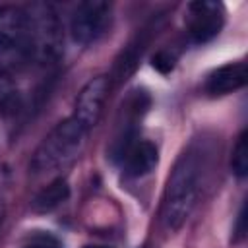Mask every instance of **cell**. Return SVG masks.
I'll return each instance as SVG.
<instances>
[{
    "label": "cell",
    "mask_w": 248,
    "mask_h": 248,
    "mask_svg": "<svg viewBox=\"0 0 248 248\" xmlns=\"http://www.w3.org/2000/svg\"><path fill=\"white\" fill-rule=\"evenodd\" d=\"M27 248H60L54 240H48V238H43V240H37V242H31Z\"/></svg>",
    "instance_id": "9a60e30c"
},
{
    "label": "cell",
    "mask_w": 248,
    "mask_h": 248,
    "mask_svg": "<svg viewBox=\"0 0 248 248\" xmlns=\"http://www.w3.org/2000/svg\"><path fill=\"white\" fill-rule=\"evenodd\" d=\"M70 198V186L64 178H56L52 180L48 186H45L31 202V207L33 211L37 213H46V211H52L56 209L60 203H64L66 200Z\"/></svg>",
    "instance_id": "30bf717a"
},
{
    "label": "cell",
    "mask_w": 248,
    "mask_h": 248,
    "mask_svg": "<svg viewBox=\"0 0 248 248\" xmlns=\"http://www.w3.org/2000/svg\"><path fill=\"white\" fill-rule=\"evenodd\" d=\"M2 215H4V203H2V200H0V219H2Z\"/></svg>",
    "instance_id": "e0dca14e"
},
{
    "label": "cell",
    "mask_w": 248,
    "mask_h": 248,
    "mask_svg": "<svg viewBox=\"0 0 248 248\" xmlns=\"http://www.w3.org/2000/svg\"><path fill=\"white\" fill-rule=\"evenodd\" d=\"M85 138L87 130L74 116L62 120L50 130V134L45 136V140L35 149L31 159L33 172H50L64 169L79 157L85 145Z\"/></svg>",
    "instance_id": "7a4b0ae2"
},
{
    "label": "cell",
    "mask_w": 248,
    "mask_h": 248,
    "mask_svg": "<svg viewBox=\"0 0 248 248\" xmlns=\"http://www.w3.org/2000/svg\"><path fill=\"white\" fill-rule=\"evenodd\" d=\"M83 248H112V246H105V244H87Z\"/></svg>",
    "instance_id": "2e32d148"
},
{
    "label": "cell",
    "mask_w": 248,
    "mask_h": 248,
    "mask_svg": "<svg viewBox=\"0 0 248 248\" xmlns=\"http://www.w3.org/2000/svg\"><path fill=\"white\" fill-rule=\"evenodd\" d=\"M108 79L107 76H97L93 79H89L81 91L78 93L76 99V110H74V118L89 132L101 118L103 112V105L107 101L108 95Z\"/></svg>",
    "instance_id": "52a82bcc"
},
{
    "label": "cell",
    "mask_w": 248,
    "mask_h": 248,
    "mask_svg": "<svg viewBox=\"0 0 248 248\" xmlns=\"http://www.w3.org/2000/svg\"><path fill=\"white\" fill-rule=\"evenodd\" d=\"M35 60V41L25 10H0V72L12 74Z\"/></svg>",
    "instance_id": "3957f363"
},
{
    "label": "cell",
    "mask_w": 248,
    "mask_h": 248,
    "mask_svg": "<svg viewBox=\"0 0 248 248\" xmlns=\"http://www.w3.org/2000/svg\"><path fill=\"white\" fill-rule=\"evenodd\" d=\"M244 221H246V215H244V207H242L238 213V219H236V227H234V240H240L244 236V231H246Z\"/></svg>",
    "instance_id": "5bb4252c"
},
{
    "label": "cell",
    "mask_w": 248,
    "mask_h": 248,
    "mask_svg": "<svg viewBox=\"0 0 248 248\" xmlns=\"http://www.w3.org/2000/svg\"><path fill=\"white\" fill-rule=\"evenodd\" d=\"M122 165H124V170L128 176L132 178H140V176H145L149 174L157 161H159V153H157V147L151 143V141H136L124 155H122Z\"/></svg>",
    "instance_id": "9c48e42d"
},
{
    "label": "cell",
    "mask_w": 248,
    "mask_h": 248,
    "mask_svg": "<svg viewBox=\"0 0 248 248\" xmlns=\"http://www.w3.org/2000/svg\"><path fill=\"white\" fill-rule=\"evenodd\" d=\"M231 167H232V172L238 178H244L248 174V140H246V132H242L238 136V141H236L234 151H232Z\"/></svg>",
    "instance_id": "7c38bea8"
},
{
    "label": "cell",
    "mask_w": 248,
    "mask_h": 248,
    "mask_svg": "<svg viewBox=\"0 0 248 248\" xmlns=\"http://www.w3.org/2000/svg\"><path fill=\"white\" fill-rule=\"evenodd\" d=\"M151 64H153V68H155L157 72L169 74V72H172L174 66H176V56L170 54L169 50H159V52L151 58Z\"/></svg>",
    "instance_id": "4fadbf2b"
},
{
    "label": "cell",
    "mask_w": 248,
    "mask_h": 248,
    "mask_svg": "<svg viewBox=\"0 0 248 248\" xmlns=\"http://www.w3.org/2000/svg\"><path fill=\"white\" fill-rule=\"evenodd\" d=\"M110 23V4L101 0L79 2L70 17V35L79 45H91L105 35Z\"/></svg>",
    "instance_id": "5b68a950"
},
{
    "label": "cell",
    "mask_w": 248,
    "mask_h": 248,
    "mask_svg": "<svg viewBox=\"0 0 248 248\" xmlns=\"http://www.w3.org/2000/svg\"><path fill=\"white\" fill-rule=\"evenodd\" d=\"M33 41H35V60L52 62L60 54L62 27L56 12L48 4H31L27 10Z\"/></svg>",
    "instance_id": "277c9868"
},
{
    "label": "cell",
    "mask_w": 248,
    "mask_h": 248,
    "mask_svg": "<svg viewBox=\"0 0 248 248\" xmlns=\"http://www.w3.org/2000/svg\"><path fill=\"white\" fill-rule=\"evenodd\" d=\"M246 83V62H229L209 74L205 81V91L211 97L232 93Z\"/></svg>",
    "instance_id": "ba28073f"
},
{
    "label": "cell",
    "mask_w": 248,
    "mask_h": 248,
    "mask_svg": "<svg viewBox=\"0 0 248 248\" xmlns=\"http://www.w3.org/2000/svg\"><path fill=\"white\" fill-rule=\"evenodd\" d=\"M21 93L12 81L10 74L0 72V112L4 114H16L21 108Z\"/></svg>",
    "instance_id": "8fae6325"
},
{
    "label": "cell",
    "mask_w": 248,
    "mask_h": 248,
    "mask_svg": "<svg viewBox=\"0 0 248 248\" xmlns=\"http://www.w3.org/2000/svg\"><path fill=\"white\" fill-rule=\"evenodd\" d=\"M203 182V155L190 147L186 149L172 167V172L167 180L163 205H161V221L169 231H178L192 209L198 203Z\"/></svg>",
    "instance_id": "6da1fadb"
},
{
    "label": "cell",
    "mask_w": 248,
    "mask_h": 248,
    "mask_svg": "<svg viewBox=\"0 0 248 248\" xmlns=\"http://www.w3.org/2000/svg\"><path fill=\"white\" fill-rule=\"evenodd\" d=\"M225 23V10L219 2H192L188 6V35L194 43L202 45L219 35Z\"/></svg>",
    "instance_id": "8992f818"
}]
</instances>
